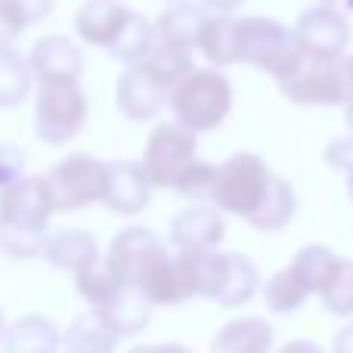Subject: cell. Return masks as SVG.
Returning <instances> with one entry per match:
<instances>
[{
    "label": "cell",
    "instance_id": "11",
    "mask_svg": "<svg viewBox=\"0 0 353 353\" xmlns=\"http://www.w3.org/2000/svg\"><path fill=\"white\" fill-rule=\"evenodd\" d=\"M168 257V248L149 226H128L121 230L109 245V261L112 273L118 276L121 285H130L137 292H146L149 282L155 279V273L161 270Z\"/></svg>",
    "mask_w": 353,
    "mask_h": 353
},
{
    "label": "cell",
    "instance_id": "32",
    "mask_svg": "<svg viewBox=\"0 0 353 353\" xmlns=\"http://www.w3.org/2000/svg\"><path fill=\"white\" fill-rule=\"evenodd\" d=\"M25 176V152L12 143H0V189Z\"/></svg>",
    "mask_w": 353,
    "mask_h": 353
},
{
    "label": "cell",
    "instance_id": "12",
    "mask_svg": "<svg viewBox=\"0 0 353 353\" xmlns=\"http://www.w3.org/2000/svg\"><path fill=\"white\" fill-rule=\"evenodd\" d=\"M292 31L307 56H344V50L350 43L347 16L329 3H316L310 10H304Z\"/></svg>",
    "mask_w": 353,
    "mask_h": 353
},
{
    "label": "cell",
    "instance_id": "29",
    "mask_svg": "<svg viewBox=\"0 0 353 353\" xmlns=\"http://www.w3.org/2000/svg\"><path fill=\"white\" fill-rule=\"evenodd\" d=\"M316 294L332 316H350L353 313V261L338 257L329 279L319 285Z\"/></svg>",
    "mask_w": 353,
    "mask_h": 353
},
{
    "label": "cell",
    "instance_id": "7",
    "mask_svg": "<svg viewBox=\"0 0 353 353\" xmlns=\"http://www.w3.org/2000/svg\"><path fill=\"white\" fill-rule=\"evenodd\" d=\"M87 97L78 81H41L34 99V130L47 146H65L87 124Z\"/></svg>",
    "mask_w": 353,
    "mask_h": 353
},
{
    "label": "cell",
    "instance_id": "24",
    "mask_svg": "<svg viewBox=\"0 0 353 353\" xmlns=\"http://www.w3.org/2000/svg\"><path fill=\"white\" fill-rule=\"evenodd\" d=\"M62 347H65V353H115L118 335L90 307L87 313L72 319V325L65 329V338H62Z\"/></svg>",
    "mask_w": 353,
    "mask_h": 353
},
{
    "label": "cell",
    "instance_id": "26",
    "mask_svg": "<svg viewBox=\"0 0 353 353\" xmlns=\"http://www.w3.org/2000/svg\"><path fill=\"white\" fill-rule=\"evenodd\" d=\"M152 43H155V22H149V19L140 16V12H130V19L124 22L121 34L109 43L105 53H109L112 59L124 62V65H134V62L146 59Z\"/></svg>",
    "mask_w": 353,
    "mask_h": 353
},
{
    "label": "cell",
    "instance_id": "13",
    "mask_svg": "<svg viewBox=\"0 0 353 353\" xmlns=\"http://www.w3.org/2000/svg\"><path fill=\"white\" fill-rule=\"evenodd\" d=\"M168 93H171V87L165 81L155 78L143 62H134L118 78L115 103H118V112L128 121H152L168 105Z\"/></svg>",
    "mask_w": 353,
    "mask_h": 353
},
{
    "label": "cell",
    "instance_id": "35",
    "mask_svg": "<svg viewBox=\"0 0 353 353\" xmlns=\"http://www.w3.org/2000/svg\"><path fill=\"white\" fill-rule=\"evenodd\" d=\"M332 353H353V323L344 325V329L335 335V341H332Z\"/></svg>",
    "mask_w": 353,
    "mask_h": 353
},
{
    "label": "cell",
    "instance_id": "23",
    "mask_svg": "<svg viewBox=\"0 0 353 353\" xmlns=\"http://www.w3.org/2000/svg\"><path fill=\"white\" fill-rule=\"evenodd\" d=\"M6 353H59V332L50 319L28 313L3 332Z\"/></svg>",
    "mask_w": 353,
    "mask_h": 353
},
{
    "label": "cell",
    "instance_id": "18",
    "mask_svg": "<svg viewBox=\"0 0 353 353\" xmlns=\"http://www.w3.org/2000/svg\"><path fill=\"white\" fill-rule=\"evenodd\" d=\"M152 307L155 304L143 292H137V288H130V285H121L115 298L105 301L103 307H93V310L105 319V325H109L118 338H134L149 325Z\"/></svg>",
    "mask_w": 353,
    "mask_h": 353
},
{
    "label": "cell",
    "instance_id": "15",
    "mask_svg": "<svg viewBox=\"0 0 353 353\" xmlns=\"http://www.w3.org/2000/svg\"><path fill=\"white\" fill-rule=\"evenodd\" d=\"M226 223L220 208L214 205H199L186 208L171 220V245L180 251H211L223 242Z\"/></svg>",
    "mask_w": 353,
    "mask_h": 353
},
{
    "label": "cell",
    "instance_id": "31",
    "mask_svg": "<svg viewBox=\"0 0 353 353\" xmlns=\"http://www.w3.org/2000/svg\"><path fill=\"white\" fill-rule=\"evenodd\" d=\"M25 28H28V25H25L19 6L12 3V0H0V50L12 47V43H16V37L22 34Z\"/></svg>",
    "mask_w": 353,
    "mask_h": 353
},
{
    "label": "cell",
    "instance_id": "28",
    "mask_svg": "<svg viewBox=\"0 0 353 353\" xmlns=\"http://www.w3.org/2000/svg\"><path fill=\"white\" fill-rule=\"evenodd\" d=\"M74 288H78V294L90 307H103L105 301H112L118 294L121 282H118V276L112 273L109 261H105V257H97V261H90L87 267H81L78 273H74Z\"/></svg>",
    "mask_w": 353,
    "mask_h": 353
},
{
    "label": "cell",
    "instance_id": "10",
    "mask_svg": "<svg viewBox=\"0 0 353 353\" xmlns=\"http://www.w3.org/2000/svg\"><path fill=\"white\" fill-rule=\"evenodd\" d=\"M109 161H99L90 152H72L47 171V189L56 211H81L97 205L105 195Z\"/></svg>",
    "mask_w": 353,
    "mask_h": 353
},
{
    "label": "cell",
    "instance_id": "2",
    "mask_svg": "<svg viewBox=\"0 0 353 353\" xmlns=\"http://www.w3.org/2000/svg\"><path fill=\"white\" fill-rule=\"evenodd\" d=\"M56 214L43 176H19L0 189V251L12 261H31L43 251L50 217Z\"/></svg>",
    "mask_w": 353,
    "mask_h": 353
},
{
    "label": "cell",
    "instance_id": "8",
    "mask_svg": "<svg viewBox=\"0 0 353 353\" xmlns=\"http://www.w3.org/2000/svg\"><path fill=\"white\" fill-rule=\"evenodd\" d=\"M199 140L189 128L176 121H159L152 128L143 149V168H146L152 186L159 189H180L183 180L199 165Z\"/></svg>",
    "mask_w": 353,
    "mask_h": 353
},
{
    "label": "cell",
    "instance_id": "20",
    "mask_svg": "<svg viewBox=\"0 0 353 353\" xmlns=\"http://www.w3.org/2000/svg\"><path fill=\"white\" fill-rule=\"evenodd\" d=\"M208 16H211L208 6H201L199 0H171V3L161 10V16L155 19V34H159L161 41L183 43V47L195 50Z\"/></svg>",
    "mask_w": 353,
    "mask_h": 353
},
{
    "label": "cell",
    "instance_id": "3",
    "mask_svg": "<svg viewBox=\"0 0 353 353\" xmlns=\"http://www.w3.org/2000/svg\"><path fill=\"white\" fill-rule=\"evenodd\" d=\"M174 121L192 134H205L223 124L232 109V84L220 68H192L168 93Z\"/></svg>",
    "mask_w": 353,
    "mask_h": 353
},
{
    "label": "cell",
    "instance_id": "38",
    "mask_svg": "<svg viewBox=\"0 0 353 353\" xmlns=\"http://www.w3.org/2000/svg\"><path fill=\"white\" fill-rule=\"evenodd\" d=\"M344 121H347V128H350V134H353V99L344 103Z\"/></svg>",
    "mask_w": 353,
    "mask_h": 353
},
{
    "label": "cell",
    "instance_id": "33",
    "mask_svg": "<svg viewBox=\"0 0 353 353\" xmlns=\"http://www.w3.org/2000/svg\"><path fill=\"white\" fill-rule=\"evenodd\" d=\"M12 3L19 6V12H22V19H25V25H37V22H43V19L53 12L56 0H12Z\"/></svg>",
    "mask_w": 353,
    "mask_h": 353
},
{
    "label": "cell",
    "instance_id": "25",
    "mask_svg": "<svg viewBox=\"0 0 353 353\" xmlns=\"http://www.w3.org/2000/svg\"><path fill=\"white\" fill-rule=\"evenodd\" d=\"M31 65L28 56H22L19 50L3 47L0 50V109H16L25 103V97L31 93Z\"/></svg>",
    "mask_w": 353,
    "mask_h": 353
},
{
    "label": "cell",
    "instance_id": "5",
    "mask_svg": "<svg viewBox=\"0 0 353 353\" xmlns=\"http://www.w3.org/2000/svg\"><path fill=\"white\" fill-rule=\"evenodd\" d=\"M261 273L242 251H195V298L220 307H245L257 294Z\"/></svg>",
    "mask_w": 353,
    "mask_h": 353
},
{
    "label": "cell",
    "instance_id": "17",
    "mask_svg": "<svg viewBox=\"0 0 353 353\" xmlns=\"http://www.w3.org/2000/svg\"><path fill=\"white\" fill-rule=\"evenodd\" d=\"M130 12L134 10L124 6L121 0H84L81 10L74 12V31L90 47L109 50V43L121 34Z\"/></svg>",
    "mask_w": 353,
    "mask_h": 353
},
{
    "label": "cell",
    "instance_id": "1",
    "mask_svg": "<svg viewBox=\"0 0 353 353\" xmlns=\"http://www.w3.org/2000/svg\"><path fill=\"white\" fill-rule=\"evenodd\" d=\"M208 201L232 217L248 220L261 232L285 230L298 211L292 183L276 176L254 152H236L217 165Z\"/></svg>",
    "mask_w": 353,
    "mask_h": 353
},
{
    "label": "cell",
    "instance_id": "19",
    "mask_svg": "<svg viewBox=\"0 0 353 353\" xmlns=\"http://www.w3.org/2000/svg\"><path fill=\"white\" fill-rule=\"evenodd\" d=\"M276 329L263 316H239L214 335L211 353H270Z\"/></svg>",
    "mask_w": 353,
    "mask_h": 353
},
{
    "label": "cell",
    "instance_id": "6",
    "mask_svg": "<svg viewBox=\"0 0 353 353\" xmlns=\"http://www.w3.org/2000/svg\"><path fill=\"white\" fill-rule=\"evenodd\" d=\"M338 254L325 245H307L294 254V261L285 270L270 276L263 285V301L273 313H294L304 307L310 294L319 292L325 279H329L332 267H335Z\"/></svg>",
    "mask_w": 353,
    "mask_h": 353
},
{
    "label": "cell",
    "instance_id": "27",
    "mask_svg": "<svg viewBox=\"0 0 353 353\" xmlns=\"http://www.w3.org/2000/svg\"><path fill=\"white\" fill-rule=\"evenodd\" d=\"M143 65H146L149 72L155 74V78L165 81L168 87H174L176 81L183 78V74H189V72L195 68V62H192V47L161 41V37L155 34V43H152V50L146 53Z\"/></svg>",
    "mask_w": 353,
    "mask_h": 353
},
{
    "label": "cell",
    "instance_id": "39",
    "mask_svg": "<svg viewBox=\"0 0 353 353\" xmlns=\"http://www.w3.org/2000/svg\"><path fill=\"white\" fill-rule=\"evenodd\" d=\"M344 68H347V81H350V90H353V53L344 56Z\"/></svg>",
    "mask_w": 353,
    "mask_h": 353
},
{
    "label": "cell",
    "instance_id": "30",
    "mask_svg": "<svg viewBox=\"0 0 353 353\" xmlns=\"http://www.w3.org/2000/svg\"><path fill=\"white\" fill-rule=\"evenodd\" d=\"M325 165L344 171V176H347V192H350V201H353V134L341 137V140H335L329 149H325Z\"/></svg>",
    "mask_w": 353,
    "mask_h": 353
},
{
    "label": "cell",
    "instance_id": "36",
    "mask_svg": "<svg viewBox=\"0 0 353 353\" xmlns=\"http://www.w3.org/2000/svg\"><path fill=\"white\" fill-rule=\"evenodd\" d=\"M279 353H325V350L319 347L316 341H307V338H301V341H288Z\"/></svg>",
    "mask_w": 353,
    "mask_h": 353
},
{
    "label": "cell",
    "instance_id": "34",
    "mask_svg": "<svg viewBox=\"0 0 353 353\" xmlns=\"http://www.w3.org/2000/svg\"><path fill=\"white\" fill-rule=\"evenodd\" d=\"M128 353H192V350L183 347V344H137Z\"/></svg>",
    "mask_w": 353,
    "mask_h": 353
},
{
    "label": "cell",
    "instance_id": "9",
    "mask_svg": "<svg viewBox=\"0 0 353 353\" xmlns=\"http://www.w3.org/2000/svg\"><path fill=\"white\" fill-rule=\"evenodd\" d=\"M279 93L298 105H344L353 99L344 56H307L304 62L279 81Z\"/></svg>",
    "mask_w": 353,
    "mask_h": 353
},
{
    "label": "cell",
    "instance_id": "37",
    "mask_svg": "<svg viewBox=\"0 0 353 353\" xmlns=\"http://www.w3.org/2000/svg\"><path fill=\"white\" fill-rule=\"evenodd\" d=\"M201 6H208L211 12H232L242 6V0H199Z\"/></svg>",
    "mask_w": 353,
    "mask_h": 353
},
{
    "label": "cell",
    "instance_id": "40",
    "mask_svg": "<svg viewBox=\"0 0 353 353\" xmlns=\"http://www.w3.org/2000/svg\"><path fill=\"white\" fill-rule=\"evenodd\" d=\"M0 338H3V313H0Z\"/></svg>",
    "mask_w": 353,
    "mask_h": 353
},
{
    "label": "cell",
    "instance_id": "22",
    "mask_svg": "<svg viewBox=\"0 0 353 353\" xmlns=\"http://www.w3.org/2000/svg\"><path fill=\"white\" fill-rule=\"evenodd\" d=\"M41 254L47 257L50 267L78 273L81 267H87L90 261L99 257V245L87 230H59L53 236H47Z\"/></svg>",
    "mask_w": 353,
    "mask_h": 353
},
{
    "label": "cell",
    "instance_id": "4",
    "mask_svg": "<svg viewBox=\"0 0 353 353\" xmlns=\"http://www.w3.org/2000/svg\"><path fill=\"white\" fill-rule=\"evenodd\" d=\"M239 62L267 72L279 84L304 62L298 37L292 28L270 16H245L239 19Z\"/></svg>",
    "mask_w": 353,
    "mask_h": 353
},
{
    "label": "cell",
    "instance_id": "14",
    "mask_svg": "<svg viewBox=\"0 0 353 353\" xmlns=\"http://www.w3.org/2000/svg\"><path fill=\"white\" fill-rule=\"evenodd\" d=\"M149 199H152V180H149L143 161H130V159L109 161L103 205L109 208L112 214L134 217V214L146 211Z\"/></svg>",
    "mask_w": 353,
    "mask_h": 353
},
{
    "label": "cell",
    "instance_id": "16",
    "mask_svg": "<svg viewBox=\"0 0 353 353\" xmlns=\"http://www.w3.org/2000/svg\"><path fill=\"white\" fill-rule=\"evenodd\" d=\"M31 74L37 81H78L84 72V53L65 34H47L28 53Z\"/></svg>",
    "mask_w": 353,
    "mask_h": 353
},
{
    "label": "cell",
    "instance_id": "21",
    "mask_svg": "<svg viewBox=\"0 0 353 353\" xmlns=\"http://www.w3.org/2000/svg\"><path fill=\"white\" fill-rule=\"evenodd\" d=\"M195 50L208 59V65L223 68L239 62V19L232 12H211L199 34Z\"/></svg>",
    "mask_w": 353,
    "mask_h": 353
}]
</instances>
